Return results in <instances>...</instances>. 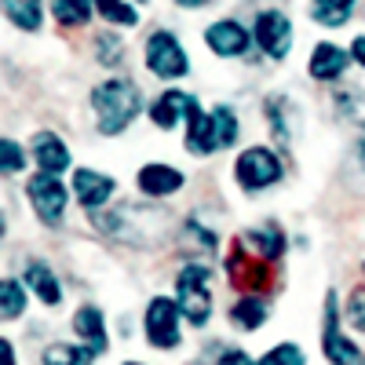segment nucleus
<instances>
[{"instance_id": "obj_28", "label": "nucleus", "mask_w": 365, "mask_h": 365, "mask_svg": "<svg viewBox=\"0 0 365 365\" xmlns=\"http://www.w3.org/2000/svg\"><path fill=\"white\" fill-rule=\"evenodd\" d=\"M96 15L110 26H139V4H132V0H96Z\"/></svg>"}, {"instance_id": "obj_33", "label": "nucleus", "mask_w": 365, "mask_h": 365, "mask_svg": "<svg viewBox=\"0 0 365 365\" xmlns=\"http://www.w3.org/2000/svg\"><path fill=\"white\" fill-rule=\"evenodd\" d=\"M212 365H259V361H256L249 351L223 344V347H216V358H212Z\"/></svg>"}, {"instance_id": "obj_32", "label": "nucleus", "mask_w": 365, "mask_h": 365, "mask_svg": "<svg viewBox=\"0 0 365 365\" xmlns=\"http://www.w3.org/2000/svg\"><path fill=\"white\" fill-rule=\"evenodd\" d=\"M344 318L351 322V329L365 332V285H358L351 296H347V307H344Z\"/></svg>"}, {"instance_id": "obj_19", "label": "nucleus", "mask_w": 365, "mask_h": 365, "mask_svg": "<svg viewBox=\"0 0 365 365\" xmlns=\"http://www.w3.org/2000/svg\"><path fill=\"white\" fill-rule=\"evenodd\" d=\"M187 154L194 158H212L216 150V132H212V110L201 106V99L194 103L190 117H187Z\"/></svg>"}, {"instance_id": "obj_15", "label": "nucleus", "mask_w": 365, "mask_h": 365, "mask_svg": "<svg viewBox=\"0 0 365 365\" xmlns=\"http://www.w3.org/2000/svg\"><path fill=\"white\" fill-rule=\"evenodd\" d=\"M135 187H139L143 197L161 201V197H172V194H179L182 187H187V175H182V168H175V165L150 161L135 172Z\"/></svg>"}, {"instance_id": "obj_18", "label": "nucleus", "mask_w": 365, "mask_h": 365, "mask_svg": "<svg viewBox=\"0 0 365 365\" xmlns=\"http://www.w3.org/2000/svg\"><path fill=\"white\" fill-rule=\"evenodd\" d=\"M22 282H26L29 292L44 303V307H58V303H63V282H58V274L44 259H29Z\"/></svg>"}, {"instance_id": "obj_21", "label": "nucleus", "mask_w": 365, "mask_h": 365, "mask_svg": "<svg viewBox=\"0 0 365 365\" xmlns=\"http://www.w3.org/2000/svg\"><path fill=\"white\" fill-rule=\"evenodd\" d=\"M182 249L190 252V263H208L220 252V234L212 227H205L201 216H190L187 227H182Z\"/></svg>"}, {"instance_id": "obj_26", "label": "nucleus", "mask_w": 365, "mask_h": 365, "mask_svg": "<svg viewBox=\"0 0 365 365\" xmlns=\"http://www.w3.org/2000/svg\"><path fill=\"white\" fill-rule=\"evenodd\" d=\"M96 354H91L84 344H48L41 351V365H91Z\"/></svg>"}, {"instance_id": "obj_5", "label": "nucleus", "mask_w": 365, "mask_h": 365, "mask_svg": "<svg viewBox=\"0 0 365 365\" xmlns=\"http://www.w3.org/2000/svg\"><path fill=\"white\" fill-rule=\"evenodd\" d=\"M282 175H285L282 158L270 146H245L234 158V179L245 194H259V190L274 187V182H282Z\"/></svg>"}, {"instance_id": "obj_23", "label": "nucleus", "mask_w": 365, "mask_h": 365, "mask_svg": "<svg viewBox=\"0 0 365 365\" xmlns=\"http://www.w3.org/2000/svg\"><path fill=\"white\" fill-rule=\"evenodd\" d=\"M4 15L22 34H37L44 26V0H4Z\"/></svg>"}, {"instance_id": "obj_6", "label": "nucleus", "mask_w": 365, "mask_h": 365, "mask_svg": "<svg viewBox=\"0 0 365 365\" xmlns=\"http://www.w3.org/2000/svg\"><path fill=\"white\" fill-rule=\"evenodd\" d=\"M322 354L329 365H365V351L344 332L340 303L336 292L325 296V314H322Z\"/></svg>"}, {"instance_id": "obj_7", "label": "nucleus", "mask_w": 365, "mask_h": 365, "mask_svg": "<svg viewBox=\"0 0 365 365\" xmlns=\"http://www.w3.org/2000/svg\"><path fill=\"white\" fill-rule=\"evenodd\" d=\"M26 197L29 205H34V216L44 223V227H58L66 220V208H70V190H66V182L58 179V175H29L26 182Z\"/></svg>"}, {"instance_id": "obj_20", "label": "nucleus", "mask_w": 365, "mask_h": 365, "mask_svg": "<svg viewBox=\"0 0 365 365\" xmlns=\"http://www.w3.org/2000/svg\"><path fill=\"white\" fill-rule=\"evenodd\" d=\"M227 318L237 332H259L270 322V303H267V296H237L230 303Z\"/></svg>"}, {"instance_id": "obj_3", "label": "nucleus", "mask_w": 365, "mask_h": 365, "mask_svg": "<svg viewBox=\"0 0 365 365\" xmlns=\"http://www.w3.org/2000/svg\"><path fill=\"white\" fill-rule=\"evenodd\" d=\"M182 318L175 296H154L146 303V314H143V336L154 351H179L182 347Z\"/></svg>"}, {"instance_id": "obj_17", "label": "nucleus", "mask_w": 365, "mask_h": 365, "mask_svg": "<svg viewBox=\"0 0 365 365\" xmlns=\"http://www.w3.org/2000/svg\"><path fill=\"white\" fill-rule=\"evenodd\" d=\"M241 245H245L252 256H259L263 263H278L289 249V237L278 223H259V227H249V230H241Z\"/></svg>"}, {"instance_id": "obj_2", "label": "nucleus", "mask_w": 365, "mask_h": 365, "mask_svg": "<svg viewBox=\"0 0 365 365\" xmlns=\"http://www.w3.org/2000/svg\"><path fill=\"white\" fill-rule=\"evenodd\" d=\"M212 282V267L208 263H182L175 274V303L182 318H187L190 329H205L212 322V311H216V299L208 292Z\"/></svg>"}, {"instance_id": "obj_16", "label": "nucleus", "mask_w": 365, "mask_h": 365, "mask_svg": "<svg viewBox=\"0 0 365 365\" xmlns=\"http://www.w3.org/2000/svg\"><path fill=\"white\" fill-rule=\"evenodd\" d=\"M354 63L351 58V48H340V44H332V41H318L311 58H307V73L322 84H332V81H340L347 73V66Z\"/></svg>"}, {"instance_id": "obj_10", "label": "nucleus", "mask_w": 365, "mask_h": 365, "mask_svg": "<svg viewBox=\"0 0 365 365\" xmlns=\"http://www.w3.org/2000/svg\"><path fill=\"white\" fill-rule=\"evenodd\" d=\"M205 48L220 58H241L249 48H256V41H252V29H245L237 19H220L205 26Z\"/></svg>"}, {"instance_id": "obj_8", "label": "nucleus", "mask_w": 365, "mask_h": 365, "mask_svg": "<svg viewBox=\"0 0 365 365\" xmlns=\"http://www.w3.org/2000/svg\"><path fill=\"white\" fill-rule=\"evenodd\" d=\"M223 270H227V282L241 292V296H263L270 289V263H263L259 256H252L241 241H234L227 259H223Z\"/></svg>"}, {"instance_id": "obj_9", "label": "nucleus", "mask_w": 365, "mask_h": 365, "mask_svg": "<svg viewBox=\"0 0 365 365\" xmlns=\"http://www.w3.org/2000/svg\"><path fill=\"white\" fill-rule=\"evenodd\" d=\"M252 41L256 48L274 58V63H285L289 51H292V19L282 8H263L252 19Z\"/></svg>"}, {"instance_id": "obj_12", "label": "nucleus", "mask_w": 365, "mask_h": 365, "mask_svg": "<svg viewBox=\"0 0 365 365\" xmlns=\"http://www.w3.org/2000/svg\"><path fill=\"white\" fill-rule=\"evenodd\" d=\"M70 329H73L77 344H84L96 358H103V354L110 351L106 314H103V307H96V303H84V307H77V311H73V318H70Z\"/></svg>"}, {"instance_id": "obj_38", "label": "nucleus", "mask_w": 365, "mask_h": 365, "mask_svg": "<svg viewBox=\"0 0 365 365\" xmlns=\"http://www.w3.org/2000/svg\"><path fill=\"white\" fill-rule=\"evenodd\" d=\"M120 365H146V361H120Z\"/></svg>"}, {"instance_id": "obj_1", "label": "nucleus", "mask_w": 365, "mask_h": 365, "mask_svg": "<svg viewBox=\"0 0 365 365\" xmlns=\"http://www.w3.org/2000/svg\"><path fill=\"white\" fill-rule=\"evenodd\" d=\"M88 103L96 110V128L113 139V135H125L132 128V120L143 113V91L128 77H110L91 88Z\"/></svg>"}, {"instance_id": "obj_29", "label": "nucleus", "mask_w": 365, "mask_h": 365, "mask_svg": "<svg viewBox=\"0 0 365 365\" xmlns=\"http://www.w3.org/2000/svg\"><path fill=\"white\" fill-rule=\"evenodd\" d=\"M259 365H307V354H303V347L296 340H282L263 351Z\"/></svg>"}, {"instance_id": "obj_4", "label": "nucleus", "mask_w": 365, "mask_h": 365, "mask_svg": "<svg viewBox=\"0 0 365 365\" xmlns=\"http://www.w3.org/2000/svg\"><path fill=\"white\" fill-rule=\"evenodd\" d=\"M143 63L158 81H182L190 73V55L172 29H154L143 44Z\"/></svg>"}, {"instance_id": "obj_37", "label": "nucleus", "mask_w": 365, "mask_h": 365, "mask_svg": "<svg viewBox=\"0 0 365 365\" xmlns=\"http://www.w3.org/2000/svg\"><path fill=\"white\" fill-rule=\"evenodd\" d=\"M179 8H187V11H201V8H208L212 0H175Z\"/></svg>"}, {"instance_id": "obj_40", "label": "nucleus", "mask_w": 365, "mask_h": 365, "mask_svg": "<svg viewBox=\"0 0 365 365\" xmlns=\"http://www.w3.org/2000/svg\"><path fill=\"white\" fill-rule=\"evenodd\" d=\"M361 270H365V263H361Z\"/></svg>"}, {"instance_id": "obj_36", "label": "nucleus", "mask_w": 365, "mask_h": 365, "mask_svg": "<svg viewBox=\"0 0 365 365\" xmlns=\"http://www.w3.org/2000/svg\"><path fill=\"white\" fill-rule=\"evenodd\" d=\"M0 365H19V358H15V344H11V340H0Z\"/></svg>"}, {"instance_id": "obj_34", "label": "nucleus", "mask_w": 365, "mask_h": 365, "mask_svg": "<svg viewBox=\"0 0 365 365\" xmlns=\"http://www.w3.org/2000/svg\"><path fill=\"white\" fill-rule=\"evenodd\" d=\"M351 172L361 175V187H365V139L354 143V150H351Z\"/></svg>"}, {"instance_id": "obj_22", "label": "nucleus", "mask_w": 365, "mask_h": 365, "mask_svg": "<svg viewBox=\"0 0 365 365\" xmlns=\"http://www.w3.org/2000/svg\"><path fill=\"white\" fill-rule=\"evenodd\" d=\"M263 113H267L270 135L278 139V146H289L292 143V113H296L289 96H267L263 99Z\"/></svg>"}, {"instance_id": "obj_27", "label": "nucleus", "mask_w": 365, "mask_h": 365, "mask_svg": "<svg viewBox=\"0 0 365 365\" xmlns=\"http://www.w3.org/2000/svg\"><path fill=\"white\" fill-rule=\"evenodd\" d=\"M26 282L19 278H4L0 282V318L4 322H19L26 314Z\"/></svg>"}, {"instance_id": "obj_13", "label": "nucleus", "mask_w": 365, "mask_h": 365, "mask_svg": "<svg viewBox=\"0 0 365 365\" xmlns=\"http://www.w3.org/2000/svg\"><path fill=\"white\" fill-rule=\"evenodd\" d=\"M194 103H197V96H190V91L165 88L161 96L150 103V125L161 128V132H172V128H179V125H187Z\"/></svg>"}, {"instance_id": "obj_25", "label": "nucleus", "mask_w": 365, "mask_h": 365, "mask_svg": "<svg viewBox=\"0 0 365 365\" xmlns=\"http://www.w3.org/2000/svg\"><path fill=\"white\" fill-rule=\"evenodd\" d=\"M212 132H216V150H230L237 143L241 120H237L230 103H216V106H212Z\"/></svg>"}, {"instance_id": "obj_24", "label": "nucleus", "mask_w": 365, "mask_h": 365, "mask_svg": "<svg viewBox=\"0 0 365 365\" xmlns=\"http://www.w3.org/2000/svg\"><path fill=\"white\" fill-rule=\"evenodd\" d=\"M358 0H311V19L325 29H340L351 22Z\"/></svg>"}, {"instance_id": "obj_35", "label": "nucleus", "mask_w": 365, "mask_h": 365, "mask_svg": "<svg viewBox=\"0 0 365 365\" xmlns=\"http://www.w3.org/2000/svg\"><path fill=\"white\" fill-rule=\"evenodd\" d=\"M351 58H354V63H358V66L365 70V34L351 41Z\"/></svg>"}, {"instance_id": "obj_11", "label": "nucleus", "mask_w": 365, "mask_h": 365, "mask_svg": "<svg viewBox=\"0 0 365 365\" xmlns=\"http://www.w3.org/2000/svg\"><path fill=\"white\" fill-rule=\"evenodd\" d=\"M117 190V179L96 168H73V201L88 212V216H99V208L110 205Z\"/></svg>"}, {"instance_id": "obj_30", "label": "nucleus", "mask_w": 365, "mask_h": 365, "mask_svg": "<svg viewBox=\"0 0 365 365\" xmlns=\"http://www.w3.org/2000/svg\"><path fill=\"white\" fill-rule=\"evenodd\" d=\"M96 63L103 66H120L125 63V41H120L117 34H110V29H103V34L96 37Z\"/></svg>"}, {"instance_id": "obj_14", "label": "nucleus", "mask_w": 365, "mask_h": 365, "mask_svg": "<svg viewBox=\"0 0 365 365\" xmlns=\"http://www.w3.org/2000/svg\"><path fill=\"white\" fill-rule=\"evenodd\" d=\"M29 158L37 161V168L44 175H63L73 165V154H70L66 139L58 132H51V128H44V132H37L34 139H29Z\"/></svg>"}, {"instance_id": "obj_31", "label": "nucleus", "mask_w": 365, "mask_h": 365, "mask_svg": "<svg viewBox=\"0 0 365 365\" xmlns=\"http://www.w3.org/2000/svg\"><path fill=\"white\" fill-rule=\"evenodd\" d=\"M26 146L22 143H15L11 135H4V139H0V172H4L8 179L11 175H22L26 172Z\"/></svg>"}, {"instance_id": "obj_39", "label": "nucleus", "mask_w": 365, "mask_h": 365, "mask_svg": "<svg viewBox=\"0 0 365 365\" xmlns=\"http://www.w3.org/2000/svg\"><path fill=\"white\" fill-rule=\"evenodd\" d=\"M132 4H150V0H132Z\"/></svg>"}]
</instances>
